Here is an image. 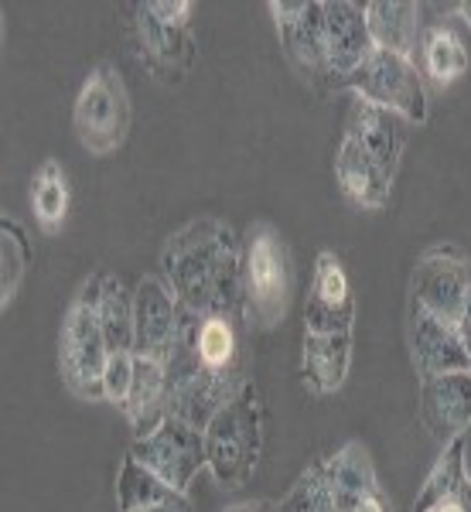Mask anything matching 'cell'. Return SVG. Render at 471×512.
Returning <instances> with one entry per match:
<instances>
[{"mask_svg": "<svg viewBox=\"0 0 471 512\" xmlns=\"http://www.w3.org/2000/svg\"><path fill=\"white\" fill-rule=\"evenodd\" d=\"M161 274L181 308L246 318L243 239L216 216H202L168 236L161 250Z\"/></svg>", "mask_w": 471, "mask_h": 512, "instance_id": "6da1fadb", "label": "cell"}, {"mask_svg": "<svg viewBox=\"0 0 471 512\" xmlns=\"http://www.w3.org/2000/svg\"><path fill=\"white\" fill-rule=\"evenodd\" d=\"M99 291H103V274L89 277L79 287L76 301L69 304L59 335V373L79 400H106L103 376L110 366V345L99 328Z\"/></svg>", "mask_w": 471, "mask_h": 512, "instance_id": "7a4b0ae2", "label": "cell"}, {"mask_svg": "<svg viewBox=\"0 0 471 512\" xmlns=\"http://www.w3.org/2000/svg\"><path fill=\"white\" fill-rule=\"evenodd\" d=\"M263 454V403L253 383L205 424V458L222 489H243Z\"/></svg>", "mask_w": 471, "mask_h": 512, "instance_id": "3957f363", "label": "cell"}, {"mask_svg": "<svg viewBox=\"0 0 471 512\" xmlns=\"http://www.w3.org/2000/svg\"><path fill=\"white\" fill-rule=\"evenodd\" d=\"M192 11V0H144V4H134L137 55L144 69L164 86H178L198 59Z\"/></svg>", "mask_w": 471, "mask_h": 512, "instance_id": "277c9868", "label": "cell"}, {"mask_svg": "<svg viewBox=\"0 0 471 512\" xmlns=\"http://www.w3.org/2000/svg\"><path fill=\"white\" fill-rule=\"evenodd\" d=\"M246 315L263 328H277L287 318L294 297V263L284 236L270 222H253L243 236Z\"/></svg>", "mask_w": 471, "mask_h": 512, "instance_id": "5b68a950", "label": "cell"}, {"mask_svg": "<svg viewBox=\"0 0 471 512\" xmlns=\"http://www.w3.org/2000/svg\"><path fill=\"white\" fill-rule=\"evenodd\" d=\"M72 130L93 158L120 151L130 134V93L117 65L99 62L82 82L72 106Z\"/></svg>", "mask_w": 471, "mask_h": 512, "instance_id": "8992f818", "label": "cell"}, {"mask_svg": "<svg viewBox=\"0 0 471 512\" xmlns=\"http://www.w3.org/2000/svg\"><path fill=\"white\" fill-rule=\"evenodd\" d=\"M345 89H352L355 99H366V103H376V106H383V110L400 113L413 127L427 123V89H424V76H420L413 59L373 48L369 59L349 76Z\"/></svg>", "mask_w": 471, "mask_h": 512, "instance_id": "52a82bcc", "label": "cell"}, {"mask_svg": "<svg viewBox=\"0 0 471 512\" xmlns=\"http://www.w3.org/2000/svg\"><path fill=\"white\" fill-rule=\"evenodd\" d=\"M270 18L277 24L280 48L308 86L328 89V55H325V4L321 0H270Z\"/></svg>", "mask_w": 471, "mask_h": 512, "instance_id": "ba28073f", "label": "cell"}, {"mask_svg": "<svg viewBox=\"0 0 471 512\" xmlns=\"http://www.w3.org/2000/svg\"><path fill=\"white\" fill-rule=\"evenodd\" d=\"M471 294V260L454 246H434L417 260L410 280V301L441 318L444 325H461Z\"/></svg>", "mask_w": 471, "mask_h": 512, "instance_id": "9c48e42d", "label": "cell"}, {"mask_svg": "<svg viewBox=\"0 0 471 512\" xmlns=\"http://www.w3.org/2000/svg\"><path fill=\"white\" fill-rule=\"evenodd\" d=\"M130 454L144 468H151L164 485H171L178 492H188V485L195 482L198 472L209 468L205 431H198V427H192L181 417H168L154 434L137 437Z\"/></svg>", "mask_w": 471, "mask_h": 512, "instance_id": "30bf717a", "label": "cell"}, {"mask_svg": "<svg viewBox=\"0 0 471 512\" xmlns=\"http://www.w3.org/2000/svg\"><path fill=\"white\" fill-rule=\"evenodd\" d=\"M355 297L349 274L335 253H318L311 277L308 308H304V335H352Z\"/></svg>", "mask_w": 471, "mask_h": 512, "instance_id": "8fae6325", "label": "cell"}, {"mask_svg": "<svg viewBox=\"0 0 471 512\" xmlns=\"http://www.w3.org/2000/svg\"><path fill=\"white\" fill-rule=\"evenodd\" d=\"M181 304L171 287L157 277H144L134 287V355L168 362L178 342Z\"/></svg>", "mask_w": 471, "mask_h": 512, "instance_id": "7c38bea8", "label": "cell"}, {"mask_svg": "<svg viewBox=\"0 0 471 512\" xmlns=\"http://www.w3.org/2000/svg\"><path fill=\"white\" fill-rule=\"evenodd\" d=\"M407 342L410 359L420 379L444 376V373H468V355L454 325H444L431 311L410 301L407 308Z\"/></svg>", "mask_w": 471, "mask_h": 512, "instance_id": "4fadbf2b", "label": "cell"}, {"mask_svg": "<svg viewBox=\"0 0 471 512\" xmlns=\"http://www.w3.org/2000/svg\"><path fill=\"white\" fill-rule=\"evenodd\" d=\"M373 52V38L366 28V4L352 0H325V55L332 86H345Z\"/></svg>", "mask_w": 471, "mask_h": 512, "instance_id": "5bb4252c", "label": "cell"}, {"mask_svg": "<svg viewBox=\"0 0 471 512\" xmlns=\"http://www.w3.org/2000/svg\"><path fill=\"white\" fill-rule=\"evenodd\" d=\"M420 420L441 448L465 437L471 427V373L420 379Z\"/></svg>", "mask_w": 471, "mask_h": 512, "instance_id": "9a60e30c", "label": "cell"}, {"mask_svg": "<svg viewBox=\"0 0 471 512\" xmlns=\"http://www.w3.org/2000/svg\"><path fill=\"white\" fill-rule=\"evenodd\" d=\"M410 127L413 123L403 120L400 113L383 110V106H376V103H366V99H352L349 120H345V137H352L369 158H376L396 178L403 151H407Z\"/></svg>", "mask_w": 471, "mask_h": 512, "instance_id": "2e32d148", "label": "cell"}, {"mask_svg": "<svg viewBox=\"0 0 471 512\" xmlns=\"http://www.w3.org/2000/svg\"><path fill=\"white\" fill-rule=\"evenodd\" d=\"M335 181L352 205L369 209V212L386 209L393 198V175L345 134L335 151Z\"/></svg>", "mask_w": 471, "mask_h": 512, "instance_id": "e0dca14e", "label": "cell"}, {"mask_svg": "<svg viewBox=\"0 0 471 512\" xmlns=\"http://www.w3.org/2000/svg\"><path fill=\"white\" fill-rule=\"evenodd\" d=\"M321 472H325L328 489L335 495L338 512H352L362 499L383 492L379 489L376 465H373V458H369V448L359 441L342 444L332 458L321 461Z\"/></svg>", "mask_w": 471, "mask_h": 512, "instance_id": "ac0fdd59", "label": "cell"}, {"mask_svg": "<svg viewBox=\"0 0 471 512\" xmlns=\"http://www.w3.org/2000/svg\"><path fill=\"white\" fill-rule=\"evenodd\" d=\"M420 14L424 11L413 0H373V4H366V28L369 38H373V48L413 59L420 38H424Z\"/></svg>", "mask_w": 471, "mask_h": 512, "instance_id": "d6986e66", "label": "cell"}, {"mask_svg": "<svg viewBox=\"0 0 471 512\" xmlns=\"http://www.w3.org/2000/svg\"><path fill=\"white\" fill-rule=\"evenodd\" d=\"M120 410L130 420L134 441L154 434L168 420V369H164V362L134 355V383H130V393Z\"/></svg>", "mask_w": 471, "mask_h": 512, "instance_id": "ffe728a7", "label": "cell"}, {"mask_svg": "<svg viewBox=\"0 0 471 512\" xmlns=\"http://www.w3.org/2000/svg\"><path fill=\"white\" fill-rule=\"evenodd\" d=\"M352 369V335H304L301 376L318 396L338 393Z\"/></svg>", "mask_w": 471, "mask_h": 512, "instance_id": "44dd1931", "label": "cell"}, {"mask_svg": "<svg viewBox=\"0 0 471 512\" xmlns=\"http://www.w3.org/2000/svg\"><path fill=\"white\" fill-rule=\"evenodd\" d=\"M420 76H427L437 89L454 86L461 76L468 72L471 55L448 24H434V28H424V38H420Z\"/></svg>", "mask_w": 471, "mask_h": 512, "instance_id": "7402d4cb", "label": "cell"}, {"mask_svg": "<svg viewBox=\"0 0 471 512\" xmlns=\"http://www.w3.org/2000/svg\"><path fill=\"white\" fill-rule=\"evenodd\" d=\"M72 205V185L65 168L55 158H45L31 178V209L45 233H59Z\"/></svg>", "mask_w": 471, "mask_h": 512, "instance_id": "603a6c76", "label": "cell"}, {"mask_svg": "<svg viewBox=\"0 0 471 512\" xmlns=\"http://www.w3.org/2000/svg\"><path fill=\"white\" fill-rule=\"evenodd\" d=\"M99 328H103V338L110 345V355L134 352V291L117 274H103Z\"/></svg>", "mask_w": 471, "mask_h": 512, "instance_id": "cb8c5ba5", "label": "cell"}, {"mask_svg": "<svg viewBox=\"0 0 471 512\" xmlns=\"http://www.w3.org/2000/svg\"><path fill=\"white\" fill-rule=\"evenodd\" d=\"M465 437H458V441L444 444L441 454H437L431 475L424 478V489H420L417 502H413V512H434L437 506H444V502H454V495H458L461 482L468 478L465 472Z\"/></svg>", "mask_w": 471, "mask_h": 512, "instance_id": "d4e9b609", "label": "cell"}, {"mask_svg": "<svg viewBox=\"0 0 471 512\" xmlns=\"http://www.w3.org/2000/svg\"><path fill=\"white\" fill-rule=\"evenodd\" d=\"M31 263V239L24 226L11 216H0V304H11L18 297L24 274Z\"/></svg>", "mask_w": 471, "mask_h": 512, "instance_id": "484cf974", "label": "cell"}, {"mask_svg": "<svg viewBox=\"0 0 471 512\" xmlns=\"http://www.w3.org/2000/svg\"><path fill=\"white\" fill-rule=\"evenodd\" d=\"M277 512H338L335 495L328 489L325 472H321V461L297 478L294 489L284 495V502H277Z\"/></svg>", "mask_w": 471, "mask_h": 512, "instance_id": "4316f807", "label": "cell"}, {"mask_svg": "<svg viewBox=\"0 0 471 512\" xmlns=\"http://www.w3.org/2000/svg\"><path fill=\"white\" fill-rule=\"evenodd\" d=\"M130 383H134V352L110 355V366H106V376H103L106 403L123 407V400H127V393H130Z\"/></svg>", "mask_w": 471, "mask_h": 512, "instance_id": "83f0119b", "label": "cell"}, {"mask_svg": "<svg viewBox=\"0 0 471 512\" xmlns=\"http://www.w3.org/2000/svg\"><path fill=\"white\" fill-rule=\"evenodd\" d=\"M120 512H192V506H188L185 492H168L154 502H140V506H130V509H120Z\"/></svg>", "mask_w": 471, "mask_h": 512, "instance_id": "f1b7e54d", "label": "cell"}, {"mask_svg": "<svg viewBox=\"0 0 471 512\" xmlns=\"http://www.w3.org/2000/svg\"><path fill=\"white\" fill-rule=\"evenodd\" d=\"M222 512H277V506L270 499H246V502H233Z\"/></svg>", "mask_w": 471, "mask_h": 512, "instance_id": "f546056e", "label": "cell"}, {"mask_svg": "<svg viewBox=\"0 0 471 512\" xmlns=\"http://www.w3.org/2000/svg\"><path fill=\"white\" fill-rule=\"evenodd\" d=\"M458 335H461V345H465V355H468V373H471V294H468V304H465V315H461Z\"/></svg>", "mask_w": 471, "mask_h": 512, "instance_id": "4dcf8cb0", "label": "cell"}, {"mask_svg": "<svg viewBox=\"0 0 471 512\" xmlns=\"http://www.w3.org/2000/svg\"><path fill=\"white\" fill-rule=\"evenodd\" d=\"M352 512H386V495H369V499H362L359 506H355Z\"/></svg>", "mask_w": 471, "mask_h": 512, "instance_id": "1f68e13d", "label": "cell"}, {"mask_svg": "<svg viewBox=\"0 0 471 512\" xmlns=\"http://www.w3.org/2000/svg\"><path fill=\"white\" fill-rule=\"evenodd\" d=\"M454 502H458V506L465 509V512H471V478L461 482V489H458V495H454Z\"/></svg>", "mask_w": 471, "mask_h": 512, "instance_id": "d6a6232c", "label": "cell"}, {"mask_svg": "<svg viewBox=\"0 0 471 512\" xmlns=\"http://www.w3.org/2000/svg\"><path fill=\"white\" fill-rule=\"evenodd\" d=\"M454 11H458V18L465 21V28L471 31V0H465V4H454Z\"/></svg>", "mask_w": 471, "mask_h": 512, "instance_id": "836d02e7", "label": "cell"}, {"mask_svg": "<svg viewBox=\"0 0 471 512\" xmlns=\"http://www.w3.org/2000/svg\"><path fill=\"white\" fill-rule=\"evenodd\" d=\"M434 512H465V509H461L458 502H444V506H437Z\"/></svg>", "mask_w": 471, "mask_h": 512, "instance_id": "e575fe53", "label": "cell"}]
</instances>
